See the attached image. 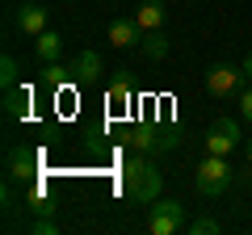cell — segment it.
Here are the masks:
<instances>
[{
    "instance_id": "1",
    "label": "cell",
    "mask_w": 252,
    "mask_h": 235,
    "mask_svg": "<svg viewBox=\"0 0 252 235\" xmlns=\"http://www.w3.org/2000/svg\"><path fill=\"white\" fill-rule=\"evenodd\" d=\"M160 185H164V172L147 160V151L135 155V160H126L122 189H126V198H130V202H160Z\"/></svg>"
},
{
    "instance_id": "2",
    "label": "cell",
    "mask_w": 252,
    "mask_h": 235,
    "mask_svg": "<svg viewBox=\"0 0 252 235\" xmlns=\"http://www.w3.org/2000/svg\"><path fill=\"white\" fill-rule=\"evenodd\" d=\"M231 164H227V155H206V160L193 168V189L202 193V198H219V193L231 189Z\"/></svg>"
},
{
    "instance_id": "3",
    "label": "cell",
    "mask_w": 252,
    "mask_h": 235,
    "mask_svg": "<svg viewBox=\"0 0 252 235\" xmlns=\"http://www.w3.org/2000/svg\"><path fill=\"white\" fill-rule=\"evenodd\" d=\"M126 143L135 147V151H147V155H168V151H177V126H130L126 130Z\"/></svg>"
},
{
    "instance_id": "4",
    "label": "cell",
    "mask_w": 252,
    "mask_h": 235,
    "mask_svg": "<svg viewBox=\"0 0 252 235\" xmlns=\"http://www.w3.org/2000/svg\"><path fill=\"white\" fill-rule=\"evenodd\" d=\"M185 206L181 202H172V198H160V206H152V218H147V231L152 235H177V231H185Z\"/></svg>"
},
{
    "instance_id": "5",
    "label": "cell",
    "mask_w": 252,
    "mask_h": 235,
    "mask_svg": "<svg viewBox=\"0 0 252 235\" xmlns=\"http://www.w3.org/2000/svg\"><path fill=\"white\" fill-rule=\"evenodd\" d=\"M206 88H210V97H240V92H244V67L215 63L206 72Z\"/></svg>"
},
{
    "instance_id": "6",
    "label": "cell",
    "mask_w": 252,
    "mask_h": 235,
    "mask_svg": "<svg viewBox=\"0 0 252 235\" xmlns=\"http://www.w3.org/2000/svg\"><path fill=\"white\" fill-rule=\"evenodd\" d=\"M240 147V122L235 118H215L206 130V151L210 155H231Z\"/></svg>"
},
{
    "instance_id": "7",
    "label": "cell",
    "mask_w": 252,
    "mask_h": 235,
    "mask_svg": "<svg viewBox=\"0 0 252 235\" xmlns=\"http://www.w3.org/2000/svg\"><path fill=\"white\" fill-rule=\"evenodd\" d=\"M4 168H9L13 181H34L38 168H42V151H38V147H9Z\"/></svg>"
},
{
    "instance_id": "8",
    "label": "cell",
    "mask_w": 252,
    "mask_h": 235,
    "mask_svg": "<svg viewBox=\"0 0 252 235\" xmlns=\"http://www.w3.org/2000/svg\"><path fill=\"white\" fill-rule=\"evenodd\" d=\"M143 34H147V29L143 26H139V21L135 17H114V21H109V46H118V51H130V46H139V42H143Z\"/></svg>"
},
{
    "instance_id": "9",
    "label": "cell",
    "mask_w": 252,
    "mask_h": 235,
    "mask_svg": "<svg viewBox=\"0 0 252 235\" xmlns=\"http://www.w3.org/2000/svg\"><path fill=\"white\" fill-rule=\"evenodd\" d=\"M17 29L38 38V34L46 29V9H42V4H34V0H26V4L17 9Z\"/></svg>"
},
{
    "instance_id": "10",
    "label": "cell",
    "mask_w": 252,
    "mask_h": 235,
    "mask_svg": "<svg viewBox=\"0 0 252 235\" xmlns=\"http://www.w3.org/2000/svg\"><path fill=\"white\" fill-rule=\"evenodd\" d=\"M4 118H9V122H21V118H30V88H21V84L4 88Z\"/></svg>"
},
{
    "instance_id": "11",
    "label": "cell",
    "mask_w": 252,
    "mask_h": 235,
    "mask_svg": "<svg viewBox=\"0 0 252 235\" xmlns=\"http://www.w3.org/2000/svg\"><path fill=\"white\" fill-rule=\"evenodd\" d=\"M164 17H168V9H164V0H139V9H135V21L143 29H160Z\"/></svg>"
},
{
    "instance_id": "12",
    "label": "cell",
    "mask_w": 252,
    "mask_h": 235,
    "mask_svg": "<svg viewBox=\"0 0 252 235\" xmlns=\"http://www.w3.org/2000/svg\"><path fill=\"white\" fill-rule=\"evenodd\" d=\"M72 72H76L80 84H93L101 76V55L97 51H80V55H76V63H72Z\"/></svg>"
},
{
    "instance_id": "13",
    "label": "cell",
    "mask_w": 252,
    "mask_h": 235,
    "mask_svg": "<svg viewBox=\"0 0 252 235\" xmlns=\"http://www.w3.org/2000/svg\"><path fill=\"white\" fill-rule=\"evenodd\" d=\"M26 210L38 214V218H51L55 214V202L42 193V185H30V189H26Z\"/></svg>"
},
{
    "instance_id": "14",
    "label": "cell",
    "mask_w": 252,
    "mask_h": 235,
    "mask_svg": "<svg viewBox=\"0 0 252 235\" xmlns=\"http://www.w3.org/2000/svg\"><path fill=\"white\" fill-rule=\"evenodd\" d=\"M34 46H38V59H42V63H55V59H59V51H63V38L55 34V29H42Z\"/></svg>"
},
{
    "instance_id": "15",
    "label": "cell",
    "mask_w": 252,
    "mask_h": 235,
    "mask_svg": "<svg viewBox=\"0 0 252 235\" xmlns=\"http://www.w3.org/2000/svg\"><path fill=\"white\" fill-rule=\"evenodd\" d=\"M139 51H143L147 59H168V38H164L160 29H147L143 42H139Z\"/></svg>"
},
{
    "instance_id": "16",
    "label": "cell",
    "mask_w": 252,
    "mask_h": 235,
    "mask_svg": "<svg viewBox=\"0 0 252 235\" xmlns=\"http://www.w3.org/2000/svg\"><path fill=\"white\" fill-rule=\"evenodd\" d=\"M72 67H63L59 63V59H55V63H46V72H42V80H46V88H63V84H67V80H72Z\"/></svg>"
},
{
    "instance_id": "17",
    "label": "cell",
    "mask_w": 252,
    "mask_h": 235,
    "mask_svg": "<svg viewBox=\"0 0 252 235\" xmlns=\"http://www.w3.org/2000/svg\"><path fill=\"white\" fill-rule=\"evenodd\" d=\"M109 105H130V80H126V76H118V80L109 84Z\"/></svg>"
},
{
    "instance_id": "18",
    "label": "cell",
    "mask_w": 252,
    "mask_h": 235,
    "mask_svg": "<svg viewBox=\"0 0 252 235\" xmlns=\"http://www.w3.org/2000/svg\"><path fill=\"white\" fill-rule=\"evenodd\" d=\"M17 76H21L17 59H13V55H4V59H0V84H4V88H13V84H17Z\"/></svg>"
},
{
    "instance_id": "19",
    "label": "cell",
    "mask_w": 252,
    "mask_h": 235,
    "mask_svg": "<svg viewBox=\"0 0 252 235\" xmlns=\"http://www.w3.org/2000/svg\"><path fill=\"white\" fill-rule=\"evenodd\" d=\"M185 231H189V235H219V231H223V227H219L215 218H193V223H189Z\"/></svg>"
},
{
    "instance_id": "20",
    "label": "cell",
    "mask_w": 252,
    "mask_h": 235,
    "mask_svg": "<svg viewBox=\"0 0 252 235\" xmlns=\"http://www.w3.org/2000/svg\"><path fill=\"white\" fill-rule=\"evenodd\" d=\"M30 231L34 235H55L59 231V218H38V223H30Z\"/></svg>"
},
{
    "instance_id": "21",
    "label": "cell",
    "mask_w": 252,
    "mask_h": 235,
    "mask_svg": "<svg viewBox=\"0 0 252 235\" xmlns=\"http://www.w3.org/2000/svg\"><path fill=\"white\" fill-rule=\"evenodd\" d=\"M240 118H244V122H252V88L240 92Z\"/></svg>"
},
{
    "instance_id": "22",
    "label": "cell",
    "mask_w": 252,
    "mask_h": 235,
    "mask_svg": "<svg viewBox=\"0 0 252 235\" xmlns=\"http://www.w3.org/2000/svg\"><path fill=\"white\" fill-rule=\"evenodd\" d=\"M244 76H248V80H252V55H248V59H244Z\"/></svg>"
},
{
    "instance_id": "23",
    "label": "cell",
    "mask_w": 252,
    "mask_h": 235,
    "mask_svg": "<svg viewBox=\"0 0 252 235\" xmlns=\"http://www.w3.org/2000/svg\"><path fill=\"white\" fill-rule=\"evenodd\" d=\"M244 155H248V164H252V139H248V143H244Z\"/></svg>"
},
{
    "instance_id": "24",
    "label": "cell",
    "mask_w": 252,
    "mask_h": 235,
    "mask_svg": "<svg viewBox=\"0 0 252 235\" xmlns=\"http://www.w3.org/2000/svg\"><path fill=\"white\" fill-rule=\"evenodd\" d=\"M248 189H252V172H248Z\"/></svg>"
}]
</instances>
